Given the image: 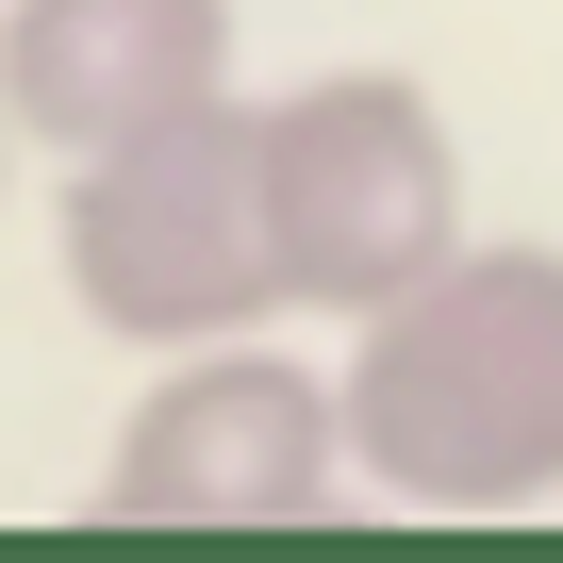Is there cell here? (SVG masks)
<instances>
[{
    "mask_svg": "<svg viewBox=\"0 0 563 563\" xmlns=\"http://www.w3.org/2000/svg\"><path fill=\"white\" fill-rule=\"evenodd\" d=\"M249 150H265V232H282V316L349 332L464 249V150H448L431 84H398V67H316V84L249 100Z\"/></svg>",
    "mask_w": 563,
    "mask_h": 563,
    "instance_id": "3957f363",
    "label": "cell"
},
{
    "mask_svg": "<svg viewBox=\"0 0 563 563\" xmlns=\"http://www.w3.org/2000/svg\"><path fill=\"white\" fill-rule=\"evenodd\" d=\"M67 299L84 332L117 349H216V332H282V232H265V150H249V100H183L117 150H67Z\"/></svg>",
    "mask_w": 563,
    "mask_h": 563,
    "instance_id": "7a4b0ae2",
    "label": "cell"
},
{
    "mask_svg": "<svg viewBox=\"0 0 563 563\" xmlns=\"http://www.w3.org/2000/svg\"><path fill=\"white\" fill-rule=\"evenodd\" d=\"M100 514L117 530H316V514H349V398H332V365H299L282 332L166 349L150 398L100 448Z\"/></svg>",
    "mask_w": 563,
    "mask_h": 563,
    "instance_id": "277c9868",
    "label": "cell"
},
{
    "mask_svg": "<svg viewBox=\"0 0 563 563\" xmlns=\"http://www.w3.org/2000/svg\"><path fill=\"white\" fill-rule=\"evenodd\" d=\"M349 481L398 514H530L563 497V249L464 232L431 282L349 316Z\"/></svg>",
    "mask_w": 563,
    "mask_h": 563,
    "instance_id": "6da1fadb",
    "label": "cell"
},
{
    "mask_svg": "<svg viewBox=\"0 0 563 563\" xmlns=\"http://www.w3.org/2000/svg\"><path fill=\"white\" fill-rule=\"evenodd\" d=\"M0 183H18V117H0Z\"/></svg>",
    "mask_w": 563,
    "mask_h": 563,
    "instance_id": "8992f818",
    "label": "cell"
},
{
    "mask_svg": "<svg viewBox=\"0 0 563 563\" xmlns=\"http://www.w3.org/2000/svg\"><path fill=\"white\" fill-rule=\"evenodd\" d=\"M232 84V0H0V117L18 150H117Z\"/></svg>",
    "mask_w": 563,
    "mask_h": 563,
    "instance_id": "5b68a950",
    "label": "cell"
}]
</instances>
